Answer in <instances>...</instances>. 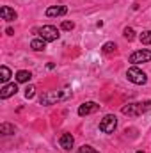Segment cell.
<instances>
[{
  "label": "cell",
  "mask_w": 151,
  "mask_h": 153,
  "mask_svg": "<svg viewBox=\"0 0 151 153\" xmlns=\"http://www.w3.org/2000/svg\"><path fill=\"white\" fill-rule=\"evenodd\" d=\"M151 111V100L150 102H137V103H128L121 109V112L124 116H130V117H135V116H141L144 112Z\"/></svg>",
  "instance_id": "1"
},
{
  "label": "cell",
  "mask_w": 151,
  "mask_h": 153,
  "mask_svg": "<svg viewBox=\"0 0 151 153\" xmlns=\"http://www.w3.org/2000/svg\"><path fill=\"white\" fill-rule=\"evenodd\" d=\"M71 96V91H50V93H44L41 94L39 102L43 105H53L55 102H61V100H66Z\"/></svg>",
  "instance_id": "2"
},
{
  "label": "cell",
  "mask_w": 151,
  "mask_h": 153,
  "mask_svg": "<svg viewBox=\"0 0 151 153\" xmlns=\"http://www.w3.org/2000/svg\"><path fill=\"white\" fill-rule=\"evenodd\" d=\"M126 78L132 82V84H137V85H142V84H146L148 82V75L142 71V70H139V68H130L128 71H126Z\"/></svg>",
  "instance_id": "3"
},
{
  "label": "cell",
  "mask_w": 151,
  "mask_h": 153,
  "mask_svg": "<svg viewBox=\"0 0 151 153\" xmlns=\"http://www.w3.org/2000/svg\"><path fill=\"white\" fill-rule=\"evenodd\" d=\"M38 34H39V38L44 39V41H57L59 36H61L59 30H57L53 25H43L38 30Z\"/></svg>",
  "instance_id": "4"
},
{
  "label": "cell",
  "mask_w": 151,
  "mask_h": 153,
  "mask_svg": "<svg viewBox=\"0 0 151 153\" xmlns=\"http://www.w3.org/2000/svg\"><path fill=\"white\" fill-rule=\"evenodd\" d=\"M115 126H117V117L114 114H107L100 121V130L103 134H112L114 130H115Z\"/></svg>",
  "instance_id": "5"
},
{
  "label": "cell",
  "mask_w": 151,
  "mask_h": 153,
  "mask_svg": "<svg viewBox=\"0 0 151 153\" xmlns=\"http://www.w3.org/2000/svg\"><path fill=\"white\" fill-rule=\"evenodd\" d=\"M132 64H141V62H150L151 61V50H146V48H142V50H137V52H133L132 55H130V59H128Z\"/></svg>",
  "instance_id": "6"
},
{
  "label": "cell",
  "mask_w": 151,
  "mask_h": 153,
  "mask_svg": "<svg viewBox=\"0 0 151 153\" xmlns=\"http://www.w3.org/2000/svg\"><path fill=\"white\" fill-rule=\"evenodd\" d=\"M96 111H100V105L98 103L85 102V103H82L78 107V116H89V114H93V112H96Z\"/></svg>",
  "instance_id": "7"
},
{
  "label": "cell",
  "mask_w": 151,
  "mask_h": 153,
  "mask_svg": "<svg viewBox=\"0 0 151 153\" xmlns=\"http://www.w3.org/2000/svg\"><path fill=\"white\" fill-rule=\"evenodd\" d=\"M18 93V85L16 84H5L2 89H0V98L2 100H7V98H11L13 94H16Z\"/></svg>",
  "instance_id": "8"
},
{
  "label": "cell",
  "mask_w": 151,
  "mask_h": 153,
  "mask_svg": "<svg viewBox=\"0 0 151 153\" xmlns=\"http://www.w3.org/2000/svg\"><path fill=\"white\" fill-rule=\"evenodd\" d=\"M68 13V7L66 5H52L46 9V16L50 18H55V16H64Z\"/></svg>",
  "instance_id": "9"
},
{
  "label": "cell",
  "mask_w": 151,
  "mask_h": 153,
  "mask_svg": "<svg viewBox=\"0 0 151 153\" xmlns=\"http://www.w3.org/2000/svg\"><path fill=\"white\" fill-rule=\"evenodd\" d=\"M0 16H2V20H5V22H14V20L18 18L16 11L11 9L9 5H2V9H0Z\"/></svg>",
  "instance_id": "10"
},
{
  "label": "cell",
  "mask_w": 151,
  "mask_h": 153,
  "mask_svg": "<svg viewBox=\"0 0 151 153\" xmlns=\"http://www.w3.org/2000/svg\"><path fill=\"white\" fill-rule=\"evenodd\" d=\"M73 143H75V139H73L71 134H62L61 139H59V144H61L62 150H71L73 148Z\"/></svg>",
  "instance_id": "11"
},
{
  "label": "cell",
  "mask_w": 151,
  "mask_h": 153,
  "mask_svg": "<svg viewBox=\"0 0 151 153\" xmlns=\"http://www.w3.org/2000/svg\"><path fill=\"white\" fill-rule=\"evenodd\" d=\"M30 48L32 50H36V52H43L44 48H46V41L44 39H32V43H30Z\"/></svg>",
  "instance_id": "12"
},
{
  "label": "cell",
  "mask_w": 151,
  "mask_h": 153,
  "mask_svg": "<svg viewBox=\"0 0 151 153\" xmlns=\"http://www.w3.org/2000/svg\"><path fill=\"white\" fill-rule=\"evenodd\" d=\"M30 78H32V73L27 71V70H20L16 73V82H29Z\"/></svg>",
  "instance_id": "13"
},
{
  "label": "cell",
  "mask_w": 151,
  "mask_h": 153,
  "mask_svg": "<svg viewBox=\"0 0 151 153\" xmlns=\"http://www.w3.org/2000/svg\"><path fill=\"white\" fill-rule=\"evenodd\" d=\"M14 132H16L14 125H9V123H2V125H0V134H4V135H13Z\"/></svg>",
  "instance_id": "14"
},
{
  "label": "cell",
  "mask_w": 151,
  "mask_h": 153,
  "mask_svg": "<svg viewBox=\"0 0 151 153\" xmlns=\"http://www.w3.org/2000/svg\"><path fill=\"white\" fill-rule=\"evenodd\" d=\"M9 78H11V70H9L7 66H2V68H0V82L5 84Z\"/></svg>",
  "instance_id": "15"
},
{
  "label": "cell",
  "mask_w": 151,
  "mask_h": 153,
  "mask_svg": "<svg viewBox=\"0 0 151 153\" xmlns=\"http://www.w3.org/2000/svg\"><path fill=\"white\" fill-rule=\"evenodd\" d=\"M139 39H141L142 45H151V30H144V32L139 36Z\"/></svg>",
  "instance_id": "16"
},
{
  "label": "cell",
  "mask_w": 151,
  "mask_h": 153,
  "mask_svg": "<svg viewBox=\"0 0 151 153\" xmlns=\"http://www.w3.org/2000/svg\"><path fill=\"white\" fill-rule=\"evenodd\" d=\"M123 36L128 39V41H133V39H135V30H133V29H130V27H126V29L123 30Z\"/></svg>",
  "instance_id": "17"
},
{
  "label": "cell",
  "mask_w": 151,
  "mask_h": 153,
  "mask_svg": "<svg viewBox=\"0 0 151 153\" xmlns=\"http://www.w3.org/2000/svg\"><path fill=\"white\" fill-rule=\"evenodd\" d=\"M115 48H117V46H115V43L109 41V43H105V45H103V48H101V50H103L105 53H112V52H115Z\"/></svg>",
  "instance_id": "18"
},
{
  "label": "cell",
  "mask_w": 151,
  "mask_h": 153,
  "mask_svg": "<svg viewBox=\"0 0 151 153\" xmlns=\"http://www.w3.org/2000/svg\"><path fill=\"white\" fill-rule=\"evenodd\" d=\"M34 94H36V87H34V85H27V89H25V98L30 100V98H34Z\"/></svg>",
  "instance_id": "19"
},
{
  "label": "cell",
  "mask_w": 151,
  "mask_h": 153,
  "mask_svg": "<svg viewBox=\"0 0 151 153\" xmlns=\"http://www.w3.org/2000/svg\"><path fill=\"white\" fill-rule=\"evenodd\" d=\"M76 153H100V152H96L93 146H82V148H78Z\"/></svg>",
  "instance_id": "20"
},
{
  "label": "cell",
  "mask_w": 151,
  "mask_h": 153,
  "mask_svg": "<svg viewBox=\"0 0 151 153\" xmlns=\"http://www.w3.org/2000/svg\"><path fill=\"white\" fill-rule=\"evenodd\" d=\"M62 29L64 30H73L75 29V23L73 22H62Z\"/></svg>",
  "instance_id": "21"
},
{
  "label": "cell",
  "mask_w": 151,
  "mask_h": 153,
  "mask_svg": "<svg viewBox=\"0 0 151 153\" xmlns=\"http://www.w3.org/2000/svg\"><path fill=\"white\" fill-rule=\"evenodd\" d=\"M5 32H7V34H9V36H13V34H14V30H13V29H11V27H7V29H5Z\"/></svg>",
  "instance_id": "22"
},
{
  "label": "cell",
  "mask_w": 151,
  "mask_h": 153,
  "mask_svg": "<svg viewBox=\"0 0 151 153\" xmlns=\"http://www.w3.org/2000/svg\"><path fill=\"white\" fill-rule=\"evenodd\" d=\"M137 153H144V152H137Z\"/></svg>",
  "instance_id": "23"
}]
</instances>
